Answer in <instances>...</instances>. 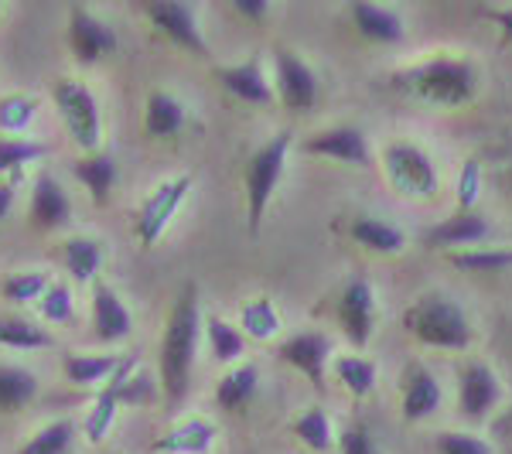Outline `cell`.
I'll list each match as a JSON object with an SVG mask.
<instances>
[{"label":"cell","instance_id":"1","mask_svg":"<svg viewBox=\"0 0 512 454\" xmlns=\"http://www.w3.org/2000/svg\"><path fill=\"white\" fill-rule=\"evenodd\" d=\"M198 338H202V308H198V287L185 284L168 315L161 335V386L168 400H181L188 393L192 383V369H195V352H198Z\"/></svg>","mask_w":512,"mask_h":454},{"label":"cell","instance_id":"2","mask_svg":"<svg viewBox=\"0 0 512 454\" xmlns=\"http://www.w3.org/2000/svg\"><path fill=\"white\" fill-rule=\"evenodd\" d=\"M403 328L427 349L465 352L475 338L472 318L448 294H424L403 311Z\"/></svg>","mask_w":512,"mask_h":454},{"label":"cell","instance_id":"3","mask_svg":"<svg viewBox=\"0 0 512 454\" xmlns=\"http://www.w3.org/2000/svg\"><path fill=\"white\" fill-rule=\"evenodd\" d=\"M400 86L410 96H417L420 103L444 106V110H458V106L472 103L478 93V72L468 59H431L417 69H410L400 79Z\"/></svg>","mask_w":512,"mask_h":454},{"label":"cell","instance_id":"4","mask_svg":"<svg viewBox=\"0 0 512 454\" xmlns=\"http://www.w3.org/2000/svg\"><path fill=\"white\" fill-rule=\"evenodd\" d=\"M291 134H277L270 137L260 151L253 154L250 164L243 171V185H246V226L250 233H260V222L267 216L270 202H274V192L284 178V168H287V154H291Z\"/></svg>","mask_w":512,"mask_h":454},{"label":"cell","instance_id":"5","mask_svg":"<svg viewBox=\"0 0 512 454\" xmlns=\"http://www.w3.org/2000/svg\"><path fill=\"white\" fill-rule=\"evenodd\" d=\"M383 168L390 175L393 188L410 198H431L437 192V168L431 161V154L420 144H410V140H393L383 151Z\"/></svg>","mask_w":512,"mask_h":454},{"label":"cell","instance_id":"6","mask_svg":"<svg viewBox=\"0 0 512 454\" xmlns=\"http://www.w3.org/2000/svg\"><path fill=\"white\" fill-rule=\"evenodd\" d=\"M52 96L72 140L82 147V154H93L99 147V106L96 96L89 93V86H82L76 79H59Z\"/></svg>","mask_w":512,"mask_h":454},{"label":"cell","instance_id":"7","mask_svg":"<svg viewBox=\"0 0 512 454\" xmlns=\"http://www.w3.org/2000/svg\"><path fill=\"white\" fill-rule=\"evenodd\" d=\"M188 192H192V178L178 175V178L158 185L151 195L144 198V205L134 212V236L144 250H151V246L158 243L161 233L168 229V222L175 219V212L181 209V202H185Z\"/></svg>","mask_w":512,"mask_h":454},{"label":"cell","instance_id":"8","mask_svg":"<svg viewBox=\"0 0 512 454\" xmlns=\"http://www.w3.org/2000/svg\"><path fill=\"white\" fill-rule=\"evenodd\" d=\"M144 14L151 18V24L158 28V35H164L171 45L185 48L192 55H209V45H205V35L198 28V14L188 4H178V0H151L144 7Z\"/></svg>","mask_w":512,"mask_h":454},{"label":"cell","instance_id":"9","mask_svg":"<svg viewBox=\"0 0 512 454\" xmlns=\"http://www.w3.org/2000/svg\"><path fill=\"white\" fill-rule=\"evenodd\" d=\"M338 325L345 328L352 345H366L373 338V325H376V294L373 284L366 277H352L345 284L342 297H338Z\"/></svg>","mask_w":512,"mask_h":454},{"label":"cell","instance_id":"10","mask_svg":"<svg viewBox=\"0 0 512 454\" xmlns=\"http://www.w3.org/2000/svg\"><path fill=\"white\" fill-rule=\"evenodd\" d=\"M304 154L311 158H328V161H342V164H355V168H369L373 164V154H369V140L362 130L355 127H328L311 134L301 144Z\"/></svg>","mask_w":512,"mask_h":454},{"label":"cell","instance_id":"11","mask_svg":"<svg viewBox=\"0 0 512 454\" xmlns=\"http://www.w3.org/2000/svg\"><path fill=\"white\" fill-rule=\"evenodd\" d=\"M69 48L79 65H96L103 55L117 52V35L106 21H99L86 7L69 11Z\"/></svg>","mask_w":512,"mask_h":454},{"label":"cell","instance_id":"12","mask_svg":"<svg viewBox=\"0 0 512 454\" xmlns=\"http://www.w3.org/2000/svg\"><path fill=\"white\" fill-rule=\"evenodd\" d=\"M277 93H280V103L287 106V110H315L318 103V79L315 72H311V65L301 59V55L294 52H277Z\"/></svg>","mask_w":512,"mask_h":454},{"label":"cell","instance_id":"13","mask_svg":"<svg viewBox=\"0 0 512 454\" xmlns=\"http://www.w3.org/2000/svg\"><path fill=\"white\" fill-rule=\"evenodd\" d=\"M502 396V383L495 376L492 366L485 362H468L461 369V383H458V407L468 420H485L495 410Z\"/></svg>","mask_w":512,"mask_h":454},{"label":"cell","instance_id":"14","mask_svg":"<svg viewBox=\"0 0 512 454\" xmlns=\"http://www.w3.org/2000/svg\"><path fill=\"white\" fill-rule=\"evenodd\" d=\"M280 359H284L287 366H294L301 376H308L318 390H325V369H328V359H332V342L321 332L291 335L280 345Z\"/></svg>","mask_w":512,"mask_h":454},{"label":"cell","instance_id":"15","mask_svg":"<svg viewBox=\"0 0 512 454\" xmlns=\"http://www.w3.org/2000/svg\"><path fill=\"white\" fill-rule=\"evenodd\" d=\"M134 332V318H130L127 304L110 284H96L93 291V338L103 345H117Z\"/></svg>","mask_w":512,"mask_h":454},{"label":"cell","instance_id":"16","mask_svg":"<svg viewBox=\"0 0 512 454\" xmlns=\"http://www.w3.org/2000/svg\"><path fill=\"white\" fill-rule=\"evenodd\" d=\"M349 18L355 24V31L366 41H376V45H396V41L407 38V24H403L400 11H393V7L355 0L349 7Z\"/></svg>","mask_w":512,"mask_h":454},{"label":"cell","instance_id":"17","mask_svg":"<svg viewBox=\"0 0 512 454\" xmlns=\"http://www.w3.org/2000/svg\"><path fill=\"white\" fill-rule=\"evenodd\" d=\"M216 82L226 89L229 96L243 99V103H253V106H263V103L274 99V93H270V82H267V76H263L260 55H253V59H246L239 65H222V69H216Z\"/></svg>","mask_w":512,"mask_h":454},{"label":"cell","instance_id":"18","mask_svg":"<svg viewBox=\"0 0 512 454\" xmlns=\"http://www.w3.org/2000/svg\"><path fill=\"white\" fill-rule=\"evenodd\" d=\"M441 407V383L427 366H410L403 376V400L400 410L407 420H427Z\"/></svg>","mask_w":512,"mask_h":454},{"label":"cell","instance_id":"19","mask_svg":"<svg viewBox=\"0 0 512 454\" xmlns=\"http://www.w3.org/2000/svg\"><path fill=\"white\" fill-rule=\"evenodd\" d=\"M72 216V202L65 195V188L52 175H41L35 181V192H31V222L38 229H62Z\"/></svg>","mask_w":512,"mask_h":454},{"label":"cell","instance_id":"20","mask_svg":"<svg viewBox=\"0 0 512 454\" xmlns=\"http://www.w3.org/2000/svg\"><path fill=\"white\" fill-rule=\"evenodd\" d=\"M492 236V226L489 219H482L478 212H458V216L444 219L441 226H434L431 233H427V243L434 246H451V250H472V246L485 243V239Z\"/></svg>","mask_w":512,"mask_h":454},{"label":"cell","instance_id":"21","mask_svg":"<svg viewBox=\"0 0 512 454\" xmlns=\"http://www.w3.org/2000/svg\"><path fill=\"white\" fill-rule=\"evenodd\" d=\"M212 444H216V427L202 417H192L175 424L168 434H161L151 448L158 454H205Z\"/></svg>","mask_w":512,"mask_h":454},{"label":"cell","instance_id":"22","mask_svg":"<svg viewBox=\"0 0 512 454\" xmlns=\"http://www.w3.org/2000/svg\"><path fill=\"white\" fill-rule=\"evenodd\" d=\"M185 120H188V113L178 96L164 93V89H154V93L147 96V113H144L147 137H154V140L178 137L181 130H185Z\"/></svg>","mask_w":512,"mask_h":454},{"label":"cell","instance_id":"23","mask_svg":"<svg viewBox=\"0 0 512 454\" xmlns=\"http://www.w3.org/2000/svg\"><path fill=\"white\" fill-rule=\"evenodd\" d=\"M72 175L82 181V188H86L89 195H93L96 205H106L113 195V188H117V161L110 158V154H82V158L72 161Z\"/></svg>","mask_w":512,"mask_h":454},{"label":"cell","instance_id":"24","mask_svg":"<svg viewBox=\"0 0 512 454\" xmlns=\"http://www.w3.org/2000/svg\"><path fill=\"white\" fill-rule=\"evenodd\" d=\"M256 390H260V373H256V366H250V362H243V366L229 369V373L219 379L216 403L226 414H239V410L253 403Z\"/></svg>","mask_w":512,"mask_h":454},{"label":"cell","instance_id":"25","mask_svg":"<svg viewBox=\"0 0 512 454\" xmlns=\"http://www.w3.org/2000/svg\"><path fill=\"white\" fill-rule=\"evenodd\" d=\"M349 236L359 246H366V250L386 253V257H393V253H400L403 246H407V236H403L393 222L376 219V216H355L349 226Z\"/></svg>","mask_w":512,"mask_h":454},{"label":"cell","instance_id":"26","mask_svg":"<svg viewBox=\"0 0 512 454\" xmlns=\"http://www.w3.org/2000/svg\"><path fill=\"white\" fill-rule=\"evenodd\" d=\"M236 328L246 338H253V342H270L274 335H280L284 321H280V311L274 308L270 297H253V301H246L243 311H239Z\"/></svg>","mask_w":512,"mask_h":454},{"label":"cell","instance_id":"27","mask_svg":"<svg viewBox=\"0 0 512 454\" xmlns=\"http://www.w3.org/2000/svg\"><path fill=\"white\" fill-rule=\"evenodd\" d=\"M38 393V379L28 369L0 366V414H18Z\"/></svg>","mask_w":512,"mask_h":454},{"label":"cell","instance_id":"28","mask_svg":"<svg viewBox=\"0 0 512 454\" xmlns=\"http://www.w3.org/2000/svg\"><path fill=\"white\" fill-rule=\"evenodd\" d=\"M120 356H82V352H69L62 362V373L72 386H99L113 376Z\"/></svg>","mask_w":512,"mask_h":454},{"label":"cell","instance_id":"29","mask_svg":"<svg viewBox=\"0 0 512 454\" xmlns=\"http://www.w3.org/2000/svg\"><path fill=\"white\" fill-rule=\"evenodd\" d=\"M62 260H65V270L79 280V284H89L99 267H103V250H99L96 239L89 236H72L69 243L62 246Z\"/></svg>","mask_w":512,"mask_h":454},{"label":"cell","instance_id":"30","mask_svg":"<svg viewBox=\"0 0 512 454\" xmlns=\"http://www.w3.org/2000/svg\"><path fill=\"white\" fill-rule=\"evenodd\" d=\"M205 342H209V352H212V359L216 362H236V359H243V352H246V335L239 332L236 325H229V321H222V318H209L205 321Z\"/></svg>","mask_w":512,"mask_h":454},{"label":"cell","instance_id":"31","mask_svg":"<svg viewBox=\"0 0 512 454\" xmlns=\"http://www.w3.org/2000/svg\"><path fill=\"white\" fill-rule=\"evenodd\" d=\"M335 379L342 383V390L362 400L376 390V362L362 356H338L335 359Z\"/></svg>","mask_w":512,"mask_h":454},{"label":"cell","instance_id":"32","mask_svg":"<svg viewBox=\"0 0 512 454\" xmlns=\"http://www.w3.org/2000/svg\"><path fill=\"white\" fill-rule=\"evenodd\" d=\"M52 335L45 328H38L35 321L24 318H0V349H21V352H35L48 349Z\"/></svg>","mask_w":512,"mask_h":454},{"label":"cell","instance_id":"33","mask_svg":"<svg viewBox=\"0 0 512 454\" xmlns=\"http://www.w3.org/2000/svg\"><path fill=\"white\" fill-rule=\"evenodd\" d=\"M294 434L301 437V444H308L311 451H332L335 448V431L332 420L321 407H308L301 417L294 420Z\"/></svg>","mask_w":512,"mask_h":454},{"label":"cell","instance_id":"34","mask_svg":"<svg viewBox=\"0 0 512 454\" xmlns=\"http://www.w3.org/2000/svg\"><path fill=\"white\" fill-rule=\"evenodd\" d=\"M72 437H76V424L72 420H52L35 437H28L18 454H65L72 448Z\"/></svg>","mask_w":512,"mask_h":454},{"label":"cell","instance_id":"35","mask_svg":"<svg viewBox=\"0 0 512 454\" xmlns=\"http://www.w3.org/2000/svg\"><path fill=\"white\" fill-rule=\"evenodd\" d=\"M451 260L454 267L472 270V274H499V270L512 267V250H502V246H472V250H458Z\"/></svg>","mask_w":512,"mask_h":454},{"label":"cell","instance_id":"36","mask_svg":"<svg viewBox=\"0 0 512 454\" xmlns=\"http://www.w3.org/2000/svg\"><path fill=\"white\" fill-rule=\"evenodd\" d=\"M35 117H38V99L35 96L14 93V96L0 99V134L18 137L31 127V123H35Z\"/></svg>","mask_w":512,"mask_h":454},{"label":"cell","instance_id":"37","mask_svg":"<svg viewBox=\"0 0 512 454\" xmlns=\"http://www.w3.org/2000/svg\"><path fill=\"white\" fill-rule=\"evenodd\" d=\"M117 414H120L117 393H113L110 386H103L99 396H96V403H93V410L86 414V424H82V431H86L89 441L99 444L106 434H110V427H113V420H117Z\"/></svg>","mask_w":512,"mask_h":454},{"label":"cell","instance_id":"38","mask_svg":"<svg viewBox=\"0 0 512 454\" xmlns=\"http://www.w3.org/2000/svg\"><path fill=\"white\" fill-rule=\"evenodd\" d=\"M48 274H41V270H18V274H11L0 284V291H4L7 301L14 304H38V297L48 291Z\"/></svg>","mask_w":512,"mask_h":454},{"label":"cell","instance_id":"39","mask_svg":"<svg viewBox=\"0 0 512 454\" xmlns=\"http://www.w3.org/2000/svg\"><path fill=\"white\" fill-rule=\"evenodd\" d=\"M38 315L48 321V325H65L76 315V304H72V291L65 284H48V291L38 297Z\"/></svg>","mask_w":512,"mask_h":454},{"label":"cell","instance_id":"40","mask_svg":"<svg viewBox=\"0 0 512 454\" xmlns=\"http://www.w3.org/2000/svg\"><path fill=\"white\" fill-rule=\"evenodd\" d=\"M38 158H45V147L35 144V140H18V137L0 140V175L21 171L24 164H35Z\"/></svg>","mask_w":512,"mask_h":454},{"label":"cell","instance_id":"41","mask_svg":"<svg viewBox=\"0 0 512 454\" xmlns=\"http://www.w3.org/2000/svg\"><path fill=\"white\" fill-rule=\"evenodd\" d=\"M437 451L441 454H495L489 441L468 431H444L437 437Z\"/></svg>","mask_w":512,"mask_h":454},{"label":"cell","instance_id":"42","mask_svg":"<svg viewBox=\"0 0 512 454\" xmlns=\"http://www.w3.org/2000/svg\"><path fill=\"white\" fill-rule=\"evenodd\" d=\"M478 195H482V168L478 161H465L458 175V212H475Z\"/></svg>","mask_w":512,"mask_h":454},{"label":"cell","instance_id":"43","mask_svg":"<svg viewBox=\"0 0 512 454\" xmlns=\"http://www.w3.org/2000/svg\"><path fill=\"white\" fill-rule=\"evenodd\" d=\"M335 444H338V454H376L373 437H369V431L362 424L345 427V431L338 434Z\"/></svg>","mask_w":512,"mask_h":454},{"label":"cell","instance_id":"44","mask_svg":"<svg viewBox=\"0 0 512 454\" xmlns=\"http://www.w3.org/2000/svg\"><path fill=\"white\" fill-rule=\"evenodd\" d=\"M233 7H236L239 18H246V21H263L270 14L267 0H233Z\"/></svg>","mask_w":512,"mask_h":454},{"label":"cell","instance_id":"45","mask_svg":"<svg viewBox=\"0 0 512 454\" xmlns=\"http://www.w3.org/2000/svg\"><path fill=\"white\" fill-rule=\"evenodd\" d=\"M14 205V181H0V219H7Z\"/></svg>","mask_w":512,"mask_h":454},{"label":"cell","instance_id":"46","mask_svg":"<svg viewBox=\"0 0 512 454\" xmlns=\"http://www.w3.org/2000/svg\"><path fill=\"white\" fill-rule=\"evenodd\" d=\"M492 21L502 28V35H506V41H512V4L502 7V11H492Z\"/></svg>","mask_w":512,"mask_h":454},{"label":"cell","instance_id":"47","mask_svg":"<svg viewBox=\"0 0 512 454\" xmlns=\"http://www.w3.org/2000/svg\"><path fill=\"white\" fill-rule=\"evenodd\" d=\"M506 427H509V431H512V417H509V420H506Z\"/></svg>","mask_w":512,"mask_h":454}]
</instances>
